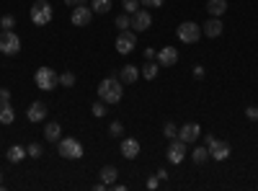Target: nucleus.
Masks as SVG:
<instances>
[{"label": "nucleus", "mask_w": 258, "mask_h": 191, "mask_svg": "<svg viewBox=\"0 0 258 191\" xmlns=\"http://www.w3.org/2000/svg\"><path fill=\"white\" fill-rule=\"evenodd\" d=\"M90 111H93V116H98V119H101V116L106 114V104H104V101H101V98H98V101L93 104V108H90Z\"/></svg>", "instance_id": "nucleus-32"}, {"label": "nucleus", "mask_w": 258, "mask_h": 191, "mask_svg": "<svg viewBox=\"0 0 258 191\" xmlns=\"http://www.w3.org/2000/svg\"><path fill=\"white\" fill-rule=\"evenodd\" d=\"M64 3H67V5H72V8H75V5H78V0H64Z\"/></svg>", "instance_id": "nucleus-42"}, {"label": "nucleus", "mask_w": 258, "mask_h": 191, "mask_svg": "<svg viewBox=\"0 0 258 191\" xmlns=\"http://www.w3.org/2000/svg\"><path fill=\"white\" fill-rule=\"evenodd\" d=\"M158 70H160V65H155L152 60H147V65L142 67V72H140V75H142L145 80H155V78H158Z\"/></svg>", "instance_id": "nucleus-24"}, {"label": "nucleus", "mask_w": 258, "mask_h": 191, "mask_svg": "<svg viewBox=\"0 0 258 191\" xmlns=\"http://www.w3.org/2000/svg\"><path fill=\"white\" fill-rule=\"evenodd\" d=\"M194 78H204V67H201V65H196V67H194Z\"/></svg>", "instance_id": "nucleus-39"}, {"label": "nucleus", "mask_w": 258, "mask_h": 191, "mask_svg": "<svg viewBox=\"0 0 258 191\" xmlns=\"http://www.w3.org/2000/svg\"><path fill=\"white\" fill-rule=\"evenodd\" d=\"M0 101H11V90L8 88H0Z\"/></svg>", "instance_id": "nucleus-38"}, {"label": "nucleus", "mask_w": 258, "mask_h": 191, "mask_svg": "<svg viewBox=\"0 0 258 191\" xmlns=\"http://www.w3.org/2000/svg\"><path fill=\"white\" fill-rule=\"evenodd\" d=\"M34 83H36L39 90H54L60 85V75L52 67H39V70H36V75H34Z\"/></svg>", "instance_id": "nucleus-2"}, {"label": "nucleus", "mask_w": 258, "mask_h": 191, "mask_svg": "<svg viewBox=\"0 0 258 191\" xmlns=\"http://www.w3.org/2000/svg\"><path fill=\"white\" fill-rule=\"evenodd\" d=\"M137 78H140V67H134V65H124L122 70H119V80H122V83L132 85Z\"/></svg>", "instance_id": "nucleus-16"}, {"label": "nucleus", "mask_w": 258, "mask_h": 191, "mask_svg": "<svg viewBox=\"0 0 258 191\" xmlns=\"http://www.w3.org/2000/svg\"><path fill=\"white\" fill-rule=\"evenodd\" d=\"M72 23L75 26H88L90 21H93V8H88V5H75L72 8Z\"/></svg>", "instance_id": "nucleus-9"}, {"label": "nucleus", "mask_w": 258, "mask_h": 191, "mask_svg": "<svg viewBox=\"0 0 258 191\" xmlns=\"http://www.w3.org/2000/svg\"><path fill=\"white\" fill-rule=\"evenodd\" d=\"M116 29H122V31L132 29V16H129V13H122V16H116Z\"/></svg>", "instance_id": "nucleus-26"}, {"label": "nucleus", "mask_w": 258, "mask_h": 191, "mask_svg": "<svg viewBox=\"0 0 258 191\" xmlns=\"http://www.w3.org/2000/svg\"><path fill=\"white\" fill-rule=\"evenodd\" d=\"M44 137H47V142H60L62 140V129L57 122H49L47 129H44Z\"/></svg>", "instance_id": "nucleus-20"}, {"label": "nucleus", "mask_w": 258, "mask_h": 191, "mask_svg": "<svg viewBox=\"0 0 258 191\" xmlns=\"http://www.w3.org/2000/svg\"><path fill=\"white\" fill-rule=\"evenodd\" d=\"M178 39L183 44H196L201 39V26L199 23H194V21H183L178 26Z\"/></svg>", "instance_id": "nucleus-6"}, {"label": "nucleus", "mask_w": 258, "mask_h": 191, "mask_svg": "<svg viewBox=\"0 0 258 191\" xmlns=\"http://www.w3.org/2000/svg\"><path fill=\"white\" fill-rule=\"evenodd\" d=\"M230 155V142H222V140H217V145L209 150V158H215V160H227Z\"/></svg>", "instance_id": "nucleus-17"}, {"label": "nucleus", "mask_w": 258, "mask_h": 191, "mask_svg": "<svg viewBox=\"0 0 258 191\" xmlns=\"http://www.w3.org/2000/svg\"><path fill=\"white\" fill-rule=\"evenodd\" d=\"M158 178H160V181H168V170L160 168V170H158Z\"/></svg>", "instance_id": "nucleus-41"}, {"label": "nucleus", "mask_w": 258, "mask_h": 191, "mask_svg": "<svg viewBox=\"0 0 258 191\" xmlns=\"http://www.w3.org/2000/svg\"><path fill=\"white\" fill-rule=\"evenodd\" d=\"M16 26V16H3L0 18V29H13Z\"/></svg>", "instance_id": "nucleus-33"}, {"label": "nucleus", "mask_w": 258, "mask_h": 191, "mask_svg": "<svg viewBox=\"0 0 258 191\" xmlns=\"http://www.w3.org/2000/svg\"><path fill=\"white\" fill-rule=\"evenodd\" d=\"M26 155H29V152H26L23 145H11V148H8V152H5V158L11 160V163H21Z\"/></svg>", "instance_id": "nucleus-18"}, {"label": "nucleus", "mask_w": 258, "mask_h": 191, "mask_svg": "<svg viewBox=\"0 0 258 191\" xmlns=\"http://www.w3.org/2000/svg\"><path fill=\"white\" fill-rule=\"evenodd\" d=\"M26 116H29V122H44L47 119V104H42V101H34L29 106V111H26Z\"/></svg>", "instance_id": "nucleus-14"}, {"label": "nucleus", "mask_w": 258, "mask_h": 191, "mask_svg": "<svg viewBox=\"0 0 258 191\" xmlns=\"http://www.w3.org/2000/svg\"><path fill=\"white\" fill-rule=\"evenodd\" d=\"M0 52L8 54V57H13V54L21 52V39H18V34H13L11 29L0 31Z\"/></svg>", "instance_id": "nucleus-4"}, {"label": "nucleus", "mask_w": 258, "mask_h": 191, "mask_svg": "<svg viewBox=\"0 0 258 191\" xmlns=\"http://www.w3.org/2000/svg\"><path fill=\"white\" fill-rule=\"evenodd\" d=\"M75 80H78V78H75V72H70V70H67V72H62V75H60V85L72 88V85H75Z\"/></svg>", "instance_id": "nucleus-27"}, {"label": "nucleus", "mask_w": 258, "mask_h": 191, "mask_svg": "<svg viewBox=\"0 0 258 191\" xmlns=\"http://www.w3.org/2000/svg\"><path fill=\"white\" fill-rule=\"evenodd\" d=\"M163 3L165 0H140V5H145V8H163Z\"/></svg>", "instance_id": "nucleus-34"}, {"label": "nucleus", "mask_w": 258, "mask_h": 191, "mask_svg": "<svg viewBox=\"0 0 258 191\" xmlns=\"http://www.w3.org/2000/svg\"><path fill=\"white\" fill-rule=\"evenodd\" d=\"M207 11H209V16L219 18V16L227 11V0H209V3H207Z\"/></svg>", "instance_id": "nucleus-21"}, {"label": "nucleus", "mask_w": 258, "mask_h": 191, "mask_svg": "<svg viewBox=\"0 0 258 191\" xmlns=\"http://www.w3.org/2000/svg\"><path fill=\"white\" fill-rule=\"evenodd\" d=\"M90 8H93V13H108L111 11V0H90Z\"/></svg>", "instance_id": "nucleus-25"}, {"label": "nucleus", "mask_w": 258, "mask_h": 191, "mask_svg": "<svg viewBox=\"0 0 258 191\" xmlns=\"http://www.w3.org/2000/svg\"><path fill=\"white\" fill-rule=\"evenodd\" d=\"M134 47H137V36L129 31V29L116 36V52H119V54H132Z\"/></svg>", "instance_id": "nucleus-8"}, {"label": "nucleus", "mask_w": 258, "mask_h": 191, "mask_svg": "<svg viewBox=\"0 0 258 191\" xmlns=\"http://www.w3.org/2000/svg\"><path fill=\"white\" fill-rule=\"evenodd\" d=\"M78 5H88V0H78Z\"/></svg>", "instance_id": "nucleus-43"}, {"label": "nucleus", "mask_w": 258, "mask_h": 191, "mask_svg": "<svg viewBox=\"0 0 258 191\" xmlns=\"http://www.w3.org/2000/svg\"><path fill=\"white\" fill-rule=\"evenodd\" d=\"M222 29H225L222 21H219V18H215V16H209V21H207L204 26H201V34L209 36V39H217V36L222 34Z\"/></svg>", "instance_id": "nucleus-13"}, {"label": "nucleus", "mask_w": 258, "mask_h": 191, "mask_svg": "<svg viewBox=\"0 0 258 191\" xmlns=\"http://www.w3.org/2000/svg\"><path fill=\"white\" fill-rule=\"evenodd\" d=\"M191 160L196 163V166H204L209 160V148H194L191 150Z\"/></svg>", "instance_id": "nucleus-23"}, {"label": "nucleus", "mask_w": 258, "mask_h": 191, "mask_svg": "<svg viewBox=\"0 0 258 191\" xmlns=\"http://www.w3.org/2000/svg\"><path fill=\"white\" fill-rule=\"evenodd\" d=\"M122 155H124L127 160H134L137 155H140V142H137L134 137L124 140V142H122Z\"/></svg>", "instance_id": "nucleus-15"}, {"label": "nucleus", "mask_w": 258, "mask_h": 191, "mask_svg": "<svg viewBox=\"0 0 258 191\" xmlns=\"http://www.w3.org/2000/svg\"><path fill=\"white\" fill-rule=\"evenodd\" d=\"M155 57H158V49L147 47V49H145V60H155Z\"/></svg>", "instance_id": "nucleus-37"}, {"label": "nucleus", "mask_w": 258, "mask_h": 191, "mask_svg": "<svg viewBox=\"0 0 258 191\" xmlns=\"http://www.w3.org/2000/svg\"><path fill=\"white\" fill-rule=\"evenodd\" d=\"M57 152L67 160H78V158H83V145L75 137H64L57 142Z\"/></svg>", "instance_id": "nucleus-3"}, {"label": "nucleus", "mask_w": 258, "mask_h": 191, "mask_svg": "<svg viewBox=\"0 0 258 191\" xmlns=\"http://www.w3.org/2000/svg\"><path fill=\"white\" fill-rule=\"evenodd\" d=\"M122 5H124V11H127L129 16L140 11V0H122Z\"/></svg>", "instance_id": "nucleus-30"}, {"label": "nucleus", "mask_w": 258, "mask_h": 191, "mask_svg": "<svg viewBox=\"0 0 258 191\" xmlns=\"http://www.w3.org/2000/svg\"><path fill=\"white\" fill-rule=\"evenodd\" d=\"M150 26H152V16H150V11L140 8L137 13H132V29H134V31H147Z\"/></svg>", "instance_id": "nucleus-10"}, {"label": "nucleus", "mask_w": 258, "mask_h": 191, "mask_svg": "<svg viewBox=\"0 0 258 191\" xmlns=\"http://www.w3.org/2000/svg\"><path fill=\"white\" fill-rule=\"evenodd\" d=\"M176 62H178V49H176V47L158 49V65H160V67H173Z\"/></svg>", "instance_id": "nucleus-11"}, {"label": "nucleus", "mask_w": 258, "mask_h": 191, "mask_svg": "<svg viewBox=\"0 0 258 191\" xmlns=\"http://www.w3.org/2000/svg\"><path fill=\"white\" fill-rule=\"evenodd\" d=\"M108 134H111V137H122V134H124V124H122V122H111V127H108Z\"/></svg>", "instance_id": "nucleus-31"}, {"label": "nucleus", "mask_w": 258, "mask_h": 191, "mask_svg": "<svg viewBox=\"0 0 258 191\" xmlns=\"http://www.w3.org/2000/svg\"><path fill=\"white\" fill-rule=\"evenodd\" d=\"M158 186H160V178H158V176L147 178V189H150V191H152V189H158Z\"/></svg>", "instance_id": "nucleus-36"}, {"label": "nucleus", "mask_w": 258, "mask_h": 191, "mask_svg": "<svg viewBox=\"0 0 258 191\" xmlns=\"http://www.w3.org/2000/svg\"><path fill=\"white\" fill-rule=\"evenodd\" d=\"M116 176H119V170H116L114 166H106V168H101V181H104L106 186L116 184Z\"/></svg>", "instance_id": "nucleus-22"}, {"label": "nucleus", "mask_w": 258, "mask_h": 191, "mask_svg": "<svg viewBox=\"0 0 258 191\" xmlns=\"http://www.w3.org/2000/svg\"><path fill=\"white\" fill-rule=\"evenodd\" d=\"M31 21L36 26H47L52 21V5L47 3V0H34V5H31Z\"/></svg>", "instance_id": "nucleus-5"}, {"label": "nucleus", "mask_w": 258, "mask_h": 191, "mask_svg": "<svg viewBox=\"0 0 258 191\" xmlns=\"http://www.w3.org/2000/svg\"><path fill=\"white\" fill-rule=\"evenodd\" d=\"M215 145H217V137H215V134H207V148L212 150Z\"/></svg>", "instance_id": "nucleus-40"}, {"label": "nucleus", "mask_w": 258, "mask_h": 191, "mask_svg": "<svg viewBox=\"0 0 258 191\" xmlns=\"http://www.w3.org/2000/svg\"><path fill=\"white\" fill-rule=\"evenodd\" d=\"M13 119H16V111L11 101H0V124H11Z\"/></svg>", "instance_id": "nucleus-19"}, {"label": "nucleus", "mask_w": 258, "mask_h": 191, "mask_svg": "<svg viewBox=\"0 0 258 191\" xmlns=\"http://www.w3.org/2000/svg\"><path fill=\"white\" fill-rule=\"evenodd\" d=\"M186 148H189V145L176 137V140H171L168 150H165V155H168V160L173 163V166H178V163H183V158H186Z\"/></svg>", "instance_id": "nucleus-7"}, {"label": "nucleus", "mask_w": 258, "mask_h": 191, "mask_svg": "<svg viewBox=\"0 0 258 191\" xmlns=\"http://www.w3.org/2000/svg\"><path fill=\"white\" fill-rule=\"evenodd\" d=\"M245 116H248L251 122H256V119H258V108H256V106H248V108H245Z\"/></svg>", "instance_id": "nucleus-35"}, {"label": "nucleus", "mask_w": 258, "mask_h": 191, "mask_svg": "<svg viewBox=\"0 0 258 191\" xmlns=\"http://www.w3.org/2000/svg\"><path fill=\"white\" fill-rule=\"evenodd\" d=\"M199 134H201V127H199V124H183L181 129H178V140H183L186 145H191V142L199 140Z\"/></svg>", "instance_id": "nucleus-12"}, {"label": "nucleus", "mask_w": 258, "mask_h": 191, "mask_svg": "<svg viewBox=\"0 0 258 191\" xmlns=\"http://www.w3.org/2000/svg\"><path fill=\"white\" fill-rule=\"evenodd\" d=\"M26 152H29V158H42L44 148H42V142H31L29 148H26Z\"/></svg>", "instance_id": "nucleus-28"}, {"label": "nucleus", "mask_w": 258, "mask_h": 191, "mask_svg": "<svg viewBox=\"0 0 258 191\" xmlns=\"http://www.w3.org/2000/svg\"><path fill=\"white\" fill-rule=\"evenodd\" d=\"M122 85L124 83L119 78H104L98 83V98L104 104H119V101H122V96H124Z\"/></svg>", "instance_id": "nucleus-1"}, {"label": "nucleus", "mask_w": 258, "mask_h": 191, "mask_svg": "<svg viewBox=\"0 0 258 191\" xmlns=\"http://www.w3.org/2000/svg\"><path fill=\"white\" fill-rule=\"evenodd\" d=\"M0 189H3V173H0Z\"/></svg>", "instance_id": "nucleus-44"}, {"label": "nucleus", "mask_w": 258, "mask_h": 191, "mask_svg": "<svg viewBox=\"0 0 258 191\" xmlns=\"http://www.w3.org/2000/svg\"><path fill=\"white\" fill-rule=\"evenodd\" d=\"M163 134H165L168 140H176V137H178V127L173 124V122H168V124L163 127Z\"/></svg>", "instance_id": "nucleus-29"}]
</instances>
